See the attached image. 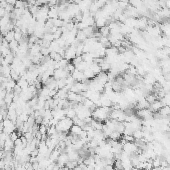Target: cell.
<instances>
[{
    "mask_svg": "<svg viewBox=\"0 0 170 170\" xmlns=\"http://www.w3.org/2000/svg\"><path fill=\"white\" fill-rule=\"evenodd\" d=\"M4 39H5L7 42L13 41V40H14V31H13V30L7 32V33L5 34V37H4Z\"/></svg>",
    "mask_w": 170,
    "mask_h": 170,
    "instance_id": "cell-7",
    "label": "cell"
},
{
    "mask_svg": "<svg viewBox=\"0 0 170 170\" xmlns=\"http://www.w3.org/2000/svg\"><path fill=\"white\" fill-rule=\"evenodd\" d=\"M14 141H12L10 138H8L7 140L4 142V145H3V149L6 151V152H8V151H13L14 149Z\"/></svg>",
    "mask_w": 170,
    "mask_h": 170,
    "instance_id": "cell-5",
    "label": "cell"
},
{
    "mask_svg": "<svg viewBox=\"0 0 170 170\" xmlns=\"http://www.w3.org/2000/svg\"><path fill=\"white\" fill-rule=\"evenodd\" d=\"M9 138L11 139L12 141H15L17 138H19V135L17 134V132H15V131H14V132H12L11 134L9 135Z\"/></svg>",
    "mask_w": 170,
    "mask_h": 170,
    "instance_id": "cell-8",
    "label": "cell"
},
{
    "mask_svg": "<svg viewBox=\"0 0 170 170\" xmlns=\"http://www.w3.org/2000/svg\"><path fill=\"white\" fill-rule=\"evenodd\" d=\"M78 165H79V164H78V161H72V160H69L67 163H66L65 166L67 167V168L69 169V170H73L74 168H75V167H77Z\"/></svg>",
    "mask_w": 170,
    "mask_h": 170,
    "instance_id": "cell-6",
    "label": "cell"
},
{
    "mask_svg": "<svg viewBox=\"0 0 170 170\" xmlns=\"http://www.w3.org/2000/svg\"><path fill=\"white\" fill-rule=\"evenodd\" d=\"M15 128H16L15 123H14L13 121H11L9 118L3 119V132L4 133L10 135L12 132H14Z\"/></svg>",
    "mask_w": 170,
    "mask_h": 170,
    "instance_id": "cell-2",
    "label": "cell"
},
{
    "mask_svg": "<svg viewBox=\"0 0 170 170\" xmlns=\"http://www.w3.org/2000/svg\"><path fill=\"white\" fill-rule=\"evenodd\" d=\"M69 161V157H68V154L66 152H61V154L59 155L57 159V163L59 167H64L66 165V163Z\"/></svg>",
    "mask_w": 170,
    "mask_h": 170,
    "instance_id": "cell-3",
    "label": "cell"
},
{
    "mask_svg": "<svg viewBox=\"0 0 170 170\" xmlns=\"http://www.w3.org/2000/svg\"><path fill=\"white\" fill-rule=\"evenodd\" d=\"M73 124H74V122L72 119L68 118V117H65V118L58 121L55 128H56V130H57V132H59V133H67L70 131V129H71Z\"/></svg>",
    "mask_w": 170,
    "mask_h": 170,
    "instance_id": "cell-1",
    "label": "cell"
},
{
    "mask_svg": "<svg viewBox=\"0 0 170 170\" xmlns=\"http://www.w3.org/2000/svg\"><path fill=\"white\" fill-rule=\"evenodd\" d=\"M0 170H5V161H4V159H0Z\"/></svg>",
    "mask_w": 170,
    "mask_h": 170,
    "instance_id": "cell-9",
    "label": "cell"
},
{
    "mask_svg": "<svg viewBox=\"0 0 170 170\" xmlns=\"http://www.w3.org/2000/svg\"><path fill=\"white\" fill-rule=\"evenodd\" d=\"M69 132H70V134L80 137L81 133L83 132V128H82L81 126H79V125H77V124H73V125H72V127H71V129H70Z\"/></svg>",
    "mask_w": 170,
    "mask_h": 170,
    "instance_id": "cell-4",
    "label": "cell"
}]
</instances>
